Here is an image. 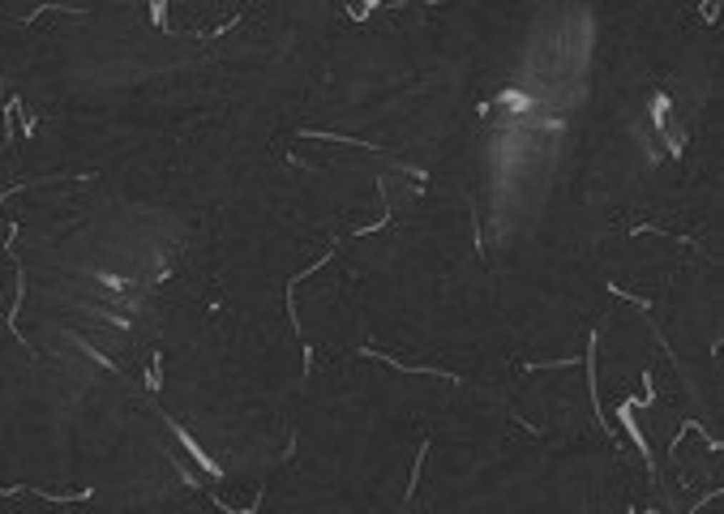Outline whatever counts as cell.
<instances>
[{
  "label": "cell",
  "mask_w": 724,
  "mask_h": 514,
  "mask_svg": "<svg viewBox=\"0 0 724 514\" xmlns=\"http://www.w3.org/2000/svg\"><path fill=\"white\" fill-rule=\"evenodd\" d=\"M296 137H317V142H343V146H360V150H377V154H386L377 142H365V137H343V133H322V129H300Z\"/></svg>",
  "instance_id": "4"
},
{
  "label": "cell",
  "mask_w": 724,
  "mask_h": 514,
  "mask_svg": "<svg viewBox=\"0 0 724 514\" xmlns=\"http://www.w3.org/2000/svg\"><path fill=\"white\" fill-rule=\"evenodd\" d=\"M618 420H622L626 438L639 446V455H643V463H648V472H652V480H656V459H652V446H648V438H643V429H639V420H635V407H630V399L618 407Z\"/></svg>",
  "instance_id": "2"
},
{
  "label": "cell",
  "mask_w": 724,
  "mask_h": 514,
  "mask_svg": "<svg viewBox=\"0 0 724 514\" xmlns=\"http://www.w3.org/2000/svg\"><path fill=\"white\" fill-rule=\"evenodd\" d=\"M94 279H99V283H107V287H116V292H120V287H129L120 275H103V270H94Z\"/></svg>",
  "instance_id": "12"
},
{
  "label": "cell",
  "mask_w": 724,
  "mask_h": 514,
  "mask_svg": "<svg viewBox=\"0 0 724 514\" xmlns=\"http://www.w3.org/2000/svg\"><path fill=\"white\" fill-rule=\"evenodd\" d=\"M43 13H69V17H86V9H69V4H34V13L21 17V26H34Z\"/></svg>",
  "instance_id": "6"
},
{
  "label": "cell",
  "mask_w": 724,
  "mask_h": 514,
  "mask_svg": "<svg viewBox=\"0 0 724 514\" xmlns=\"http://www.w3.org/2000/svg\"><path fill=\"white\" fill-rule=\"evenodd\" d=\"M669 107H673L669 94H665V90H652V129H656L660 137L669 133Z\"/></svg>",
  "instance_id": "5"
},
{
  "label": "cell",
  "mask_w": 724,
  "mask_h": 514,
  "mask_svg": "<svg viewBox=\"0 0 724 514\" xmlns=\"http://www.w3.org/2000/svg\"><path fill=\"white\" fill-rule=\"evenodd\" d=\"M159 386H163V356H154L146 369V390H159Z\"/></svg>",
  "instance_id": "9"
},
{
  "label": "cell",
  "mask_w": 724,
  "mask_h": 514,
  "mask_svg": "<svg viewBox=\"0 0 724 514\" xmlns=\"http://www.w3.org/2000/svg\"><path fill=\"white\" fill-rule=\"evenodd\" d=\"M56 180H94V172H47V176H34V180H21V184H13V189H0V206L17 193V189H39V184H56Z\"/></svg>",
  "instance_id": "3"
},
{
  "label": "cell",
  "mask_w": 724,
  "mask_h": 514,
  "mask_svg": "<svg viewBox=\"0 0 724 514\" xmlns=\"http://www.w3.org/2000/svg\"><path fill=\"white\" fill-rule=\"evenodd\" d=\"M472 206V202H467ZM472 227H476V253H480V262H485V236H480V210L472 206Z\"/></svg>",
  "instance_id": "11"
},
{
  "label": "cell",
  "mask_w": 724,
  "mask_h": 514,
  "mask_svg": "<svg viewBox=\"0 0 724 514\" xmlns=\"http://www.w3.org/2000/svg\"><path fill=\"white\" fill-rule=\"evenodd\" d=\"M425 459H429V442H420V450H416V463H412V480H407V498L416 493V485H420V468H425Z\"/></svg>",
  "instance_id": "8"
},
{
  "label": "cell",
  "mask_w": 724,
  "mask_h": 514,
  "mask_svg": "<svg viewBox=\"0 0 724 514\" xmlns=\"http://www.w3.org/2000/svg\"><path fill=\"white\" fill-rule=\"evenodd\" d=\"M150 21L167 34V0H150Z\"/></svg>",
  "instance_id": "10"
},
{
  "label": "cell",
  "mask_w": 724,
  "mask_h": 514,
  "mask_svg": "<svg viewBox=\"0 0 724 514\" xmlns=\"http://www.w3.org/2000/svg\"><path fill=\"white\" fill-rule=\"evenodd\" d=\"M103 317H107V322H111V326H120V330H124V326H129V317H120V313H107V309H103Z\"/></svg>",
  "instance_id": "13"
},
{
  "label": "cell",
  "mask_w": 724,
  "mask_h": 514,
  "mask_svg": "<svg viewBox=\"0 0 724 514\" xmlns=\"http://www.w3.org/2000/svg\"><path fill=\"white\" fill-rule=\"evenodd\" d=\"M502 103H510L515 112H532V107H536V99L523 94V90H502Z\"/></svg>",
  "instance_id": "7"
},
{
  "label": "cell",
  "mask_w": 724,
  "mask_h": 514,
  "mask_svg": "<svg viewBox=\"0 0 724 514\" xmlns=\"http://www.w3.org/2000/svg\"><path fill=\"white\" fill-rule=\"evenodd\" d=\"M365 9H382V0H365Z\"/></svg>",
  "instance_id": "14"
},
{
  "label": "cell",
  "mask_w": 724,
  "mask_h": 514,
  "mask_svg": "<svg viewBox=\"0 0 724 514\" xmlns=\"http://www.w3.org/2000/svg\"><path fill=\"white\" fill-rule=\"evenodd\" d=\"M159 416H163V425L172 429V438H176V442H180V446H184L189 455H193V463H197V468H202V472H206L210 480H223V468H219V463H214V459L206 455V446H197V442H193V438L184 433V425H176V420H172V412H159Z\"/></svg>",
  "instance_id": "1"
}]
</instances>
